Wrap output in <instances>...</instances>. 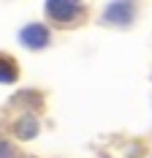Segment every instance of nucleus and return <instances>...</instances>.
<instances>
[{"instance_id": "1", "label": "nucleus", "mask_w": 152, "mask_h": 158, "mask_svg": "<svg viewBox=\"0 0 152 158\" xmlns=\"http://www.w3.org/2000/svg\"><path fill=\"white\" fill-rule=\"evenodd\" d=\"M22 41H25L27 47L38 49V47H46V41H49V33H46L44 25H27V27L22 30Z\"/></svg>"}, {"instance_id": "2", "label": "nucleus", "mask_w": 152, "mask_h": 158, "mask_svg": "<svg viewBox=\"0 0 152 158\" xmlns=\"http://www.w3.org/2000/svg\"><path fill=\"white\" fill-rule=\"evenodd\" d=\"M46 11H49V16H54L57 22H65V19L79 14V6H74V3H49Z\"/></svg>"}, {"instance_id": "3", "label": "nucleus", "mask_w": 152, "mask_h": 158, "mask_svg": "<svg viewBox=\"0 0 152 158\" xmlns=\"http://www.w3.org/2000/svg\"><path fill=\"white\" fill-rule=\"evenodd\" d=\"M130 16H133V8H130L128 3H114V6H109V8H106V19L117 22V25L130 22Z\"/></svg>"}, {"instance_id": "4", "label": "nucleus", "mask_w": 152, "mask_h": 158, "mask_svg": "<svg viewBox=\"0 0 152 158\" xmlns=\"http://www.w3.org/2000/svg\"><path fill=\"white\" fill-rule=\"evenodd\" d=\"M16 79V65L8 55H0V82H14Z\"/></svg>"}, {"instance_id": "5", "label": "nucleus", "mask_w": 152, "mask_h": 158, "mask_svg": "<svg viewBox=\"0 0 152 158\" xmlns=\"http://www.w3.org/2000/svg\"><path fill=\"white\" fill-rule=\"evenodd\" d=\"M0 158H8V144L0 142Z\"/></svg>"}]
</instances>
